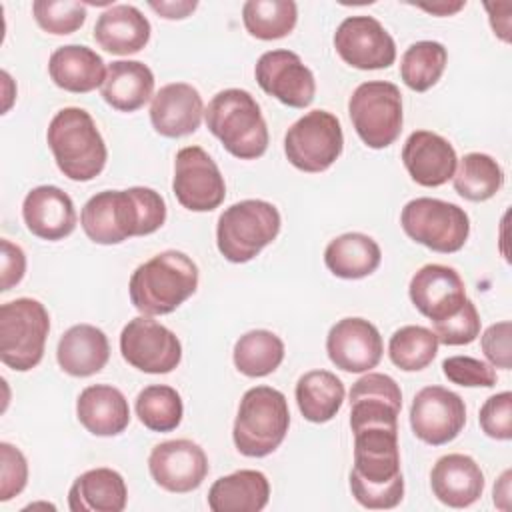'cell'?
Segmentation results:
<instances>
[{
  "label": "cell",
  "instance_id": "6da1fadb",
  "mask_svg": "<svg viewBox=\"0 0 512 512\" xmlns=\"http://www.w3.org/2000/svg\"><path fill=\"white\" fill-rule=\"evenodd\" d=\"M350 428L354 466L348 482L354 500L370 510L396 508L404 498L398 420L362 418L350 420Z\"/></svg>",
  "mask_w": 512,
  "mask_h": 512
},
{
  "label": "cell",
  "instance_id": "7a4b0ae2",
  "mask_svg": "<svg viewBox=\"0 0 512 512\" xmlns=\"http://www.w3.org/2000/svg\"><path fill=\"white\" fill-rule=\"evenodd\" d=\"M166 222L164 198L146 186L102 190L80 212L84 234L102 246L120 244L134 236H148Z\"/></svg>",
  "mask_w": 512,
  "mask_h": 512
},
{
  "label": "cell",
  "instance_id": "3957f363",
  "mask_svg": "<svg viewBox=\"0 0 512 512\" xmlns=\"http://www.w3.org/2000/svg\"><path fill=\"white\" fill-rule=\"evenodd\" d=\"M198 288V266L180 250H164L140 264L128 282L130 302L144 316H164Z\"/></svg>",
  "mask_w": 512,
  "mask_h": 512
},
{
  "label": "cell",
  "instance_id": "277c9868",
  "mask_svg": "<svg viewBox=\"0 0 512 512\" xmlns=\"http://www.w3.org/2000/svg\"><path fill=\"white\" fill-rule=\"evenodd\" d=\"M46 142L58 170L74 182H90L106 166L104 138L84 108L58 110L48 124Z\"/></svg>",
  "mask_w": 512,
  "mask_h": 512
},
{
  "label": "cell",
  "instance_id": "5b68a950",
  "mask_svg": "<svg viewBox=\"0 0 512 512\" xmlns=\"http://www.w3.org/2000/svg\"><path fill=\"white\" fill-rule=\"evenodd\" d=\"M208 130L240 160H256L268 148V126L256 98L240 88L220 90L204 108Z\"/></svg>",
  "mask_w": 512,
  "mask_h": 512
},
{
  "label": "cell",
  "instance_id": "8992f818",
  "mask_svg": "<svg viewBox=\"0 0 512 512\" xmlns=\"http://www.w3.org/2000/svg\"><path fill=\"white\" fill-rule=\"evenodd\" d=\"M288 426L286 396L272 386H254L240 400L232 440L242 456L264 458L284 442Z\"/></svg>",
  "mask_w": 512,
  "mask_h": 512
},
{
  "label": "cell",
  "instance_id": "52a82bcc",
  "mask_svg": "<svg viewBox=\"0 0 512 512\" xmlns=\"http://www.w3.org/2000/svg\"><path fill=\"white\" fill-rule=\"evenodd\" d=\"M282 218L274 204L266 200H240L228 206L216 224V246L232 264L256 258L280 232Z\"/></svg>",
  "mask_w": 512,
  "mask_h": 512
},
{
  "label": "cell",
  "instance_id": "ba28073f",
  "mask_svg": "<svg viewBox=\"0 0 512 512\" xmlns=\"http://www.w3.org/2000/svg\"><path fill=\"white\" fill-rule=\"evenodd\" d=\"M50 316L42 302L16 298L0 306V360L16 370L36 368L44 356Z\"/></svg>",
  "mask_w": 512,
  "mask_h": 512
},
{
  "label": "cell",
  "instance_id": "9c48e42d",
  "mask_svg": "<svg viewBox=\"0 0 512 512\" xmlns=\"http://www.w3.org/2000/svg\"><path fill=\"white\" fill-rule=\"evenodd\" d=\"M348 114L368 148H388L396 142L404 124L400 88L386 80L362 82L348 100Z\"/></svg>",
  "mask_w": 512,
  "mask_h": 512
},
{
  "label": "cell",
  "instance_id": "30bf717a",
  "mask_svg": "<svg viewBox=\"0 0 512 512\" xmlns=\"http://www.w3.org/2000/svg\"><path fill=\"white\" fill-rule=\"evenodd\" d=\"M406 236L434 252L452 254L464 248L470 234V218L464 208L440 198H414L400 214Z\"/></svg>",
  "mask_w": 512,
  "mask_h": 512
},
{
  "label": "cell",
  "instance_id": "8fae6325",
  "mask_svg": "<svg viewBox=\"0 0 512 512\" xmlns=\"http://www.w3.org/2000/svg\"><path fill=\"white\" fill-rule=\"evenodd\" d=\"M344 148L340 120L328 110H312L298 118L284 136L288 162L310 174L328 170Z\"/></svg>",
  "mask_w": 512,
  "mask_h": 512
},
{
  "label": "cell",
  "instance_id": "7c38bea8",
  "mask_svg": "<svg viewBox=\"0 0 512 512\" xmlns=\"http://www.w3.org/2000/svg\"><path fill=\"white\" fill-rule=\"evenodd\" d=\"M172 192L180 206L190 212H210L224 202L226 182L218 164L200 146L176 152Z\"/></svg>",
  "mask_w": 512,
  "mask_h": 512
},
{
  "label": "cell",
  "instance_id": "4fadbf2b",
  "mask_svg": "<svg viewBox=\"0 0 512 512\" xmlns=\"http://www.w3.org/2000/svg\"><path fill=\"white\" fill-rule=\"evenodd\" d=\"M120 354L140 372L168 374L182 360V344L170 328L142 314L122 328Z\"/></svg>",
  "mask_w": 512,
  "mask_h": 512
},
{
  "label": "cell",
  "instance_id": "5bb4252c",
  "mask_svg": "<svg viewBox=\"0 0 512 512\" xmlns=\"http://www.w3.org/2000/svg\"><path fill=\"white\" fill-rule=\"evenodd\" d=\"M466 424L464 400L444 386H424L410 404V428L430 446L452 442Z\"/></svg>",
  "mask_w": 512,
  "mask_h": 512
},
{
  "label": "cell",
  "instance_id": "9a60e30c",
  "mask_svg": "<svg viewBox=\"0 0 512 512\" xmlns=\"http://www.w3.org/2000/svg\"><path fill=\"white\" fill-rule=\"evenodd\" d=\"M338 56L358 70H382L394 64L396 44L374 16H348L334 32Z\"/></svg>",
  "mask_w": 512,
  "mask_h": 512
},
{
  "label": "cell",
  "instance_id": "2e32d148",
  "mask_svg": "<svg viewBox=\"0 0 512 512\" xmlns=\"http://www.w3.org/2000/svg\"><path fill=\"white\" fill-rule=\"evenodd\" d=\"M254 76L266 94L290 108H306L314 100V74L292 50L264 52L254 66Z\"/></svg>",
  "mask_w": 512,
  "mask_h": 512
},
{
  "label": "cell",
  "instance_id": "e0dca14e",
  "mask_svg": "<svg viewBox=\"0 0 512 512\" xmlns=\"http://www.w3.org/2000/svg\"><path fill=\"white\" fill-rule=\"evenodd\" d=\"M152 480L166 492L186 494L196 490L208 476V456L200 444L178 438L166 440L152 448L148 456Z\"/></svg>",
  "mask_w": 512,
  "mask_h": 512
},
{
  "label": "cell",
  "instance_id": "ac0fdd59",
  "mask_svg": "<svg viewBox=\"0 0 512 512\" xmlns=\"http://www.w3.org/2000/svg\"><path fill=\"white\" fill-rule=\"evenodd\" d=\"M330 362L344 372H370L384 354V342L378 328L358 316L338 320L326 336Z\"/></svg>",
  "mask_w": 512,
  "mask_h": 512
},
{
  "label": "cell",
  "instance_id": "d6986e66",
  "mask_svg": "<svg viewBox=\"0 0 512 512\" xmlns=\"http://www.w3.org/2000/svg\"><path fill=\"white\" fill-rule=\"evenodd\" d=\"M414 308L434 322H440L462 308L466 302V286L452 266L426 264L410 280L408 286Z\"/></svg>",
  "mask_w": 512,
  "mask_h": 512
},
{
  "label": "cell",
  "instance_id": "ffe728a7",
  "mask_svg": "<svg viewBox=\"0 0 512 512\" xmlns=\"http://www.w3.org/2000/svg\"><path fill=\"white\" fill-rule=\"evenodd\" d=\"M402 162L416 184L436 188L454 176L458 158L454 146L444 136L430 130H416L404 142Z\"/></svg>",
  "mask_w": 512,
  "mask_h": 512
},
{
  "label": "cell",
  "instance_id": "44dd1931",
  "mask_svg": "<svg viewBox=\"0 0 512 512\" xmlns=\"http://www.w3.org/2000/svg\"><path fill=\"white\" fill-rule=\"evenodd\" d=\"M204 102L200 92L186 82L162 86L150 104L152 128L166 138H182L200 128Z\"/></svg>",
  "mask_w": 512,
  "mask_h": 512
},
{
  "label": "cell",
  "instance_id": "7402d4cb",
  "mask_svg": "<svg viewBox=\"0 0 512 512\" xmlns=\"http://www.w3.org/2000/svg\"><path fill=\"white\" fill-rule=\"evenodd\" d=\"M26 228L48 242L70 236L76 228V210L72 198L58 186H36L22 202Z\"/></svg>",
  "mask_w": 512,
  "mask_h": 512
},
{
  "label": "cell",
  "instance_id": "603a6c76",
  "mask_svg": "<svg viewBox=\"0 0 512 512\" xmlns=\"http://www.w3.org/2000/svg\"><path fill=\"white\" fill-rule=\"evenodd\" d=\"M430 486L442 504L468 508L484 492V474L474 458L466 454H446L432 466Z\"/></svg>",
  "mask_w": 512,
  "mask_h": 512
},
{
  "label": "cell",
  "instance_id": "cb8c5ba5",
  "mask_svg": "<svg viewBox=\"0 0 512 512\" xmlns=\"http://www.w3.org/2000/svg\"><path fill=\"white\" fill-rule=\"evenodd\" d=\"M148 18L132 4L108 6L94 24L96 44L116 56L140 52L150 40Z\"/></svg>",
  "mask_w": 512,
  "mask_h": 512
},
{
  "label": "cell",
  "instance_id": "d4e9b609",
  "mask_svg": "<svg viewBox=\"0 0 512 512\" xmlns=\"http://www.w3.org/2000/svg\"><path fill=\"white\" fill-rule=\"evenodd\" d=\"M78 422L94 436H118L130 424L126 396L110 384L86 386L76 400Z\"/></svg>",
  "mask_w": 512,
  "mask_h": 512
},
{
  "label": "cell",
  "instance_id": "484cf974",
  "mask_svg": "<svg viewBox=\"0 0 512 512\" xmlns=\"http://www.w3.org/2000/svg\"><path fill=\"white\" fill-rule=\"evenodd\" d=\"M108 358V336L92 324H74L58 340L56 360L60 368L74 378L98 374Z\"/></svg>",
  "mask_w": 512,
  "mask_h": 512
},
{
  "label": "cell",
  "instance_id": "4316f807",
  "mask_svg": "<svg viewBox=\"0 0 512 512\" xmlns=\"http://www.w3.org/2000/svg\"><path fill=\"white\" fill-rule=\"evenodd\" d=\"M48 74L58 88L74 94H86L104 84L106 68L102 56L92 48L68 44L50 54Z\"/></svg>",
  "mask_w": 512,
  "mask_h": 512
},
{
  "label": "cell",
  "instance_id": "83f0119b",
  "mask_svg": "<svg viewBox=\"0 0 512 512\" xmlns=\"http://www.w3.org/2000/svg\"><path fill=\"white\" fill-rule=\"evenodd\" d=\"M128 502V488L120 472L92 468L80 474L68 492L72 512H122Z\"/></svg>",
  "mask_w": 512,
  "mask_h": 512
},
{
  "label": "cell",
  "instance_id": "f1b7e54d",
  "mask_svg": "<svg viewBox=\"0 0 512 512\" xmlns=\"http://www.w3.org/2000/svg\"><path fill=\"white\" fill-rule=\"evenodd\" d=\"M270 500V482L260 470H236L220 476L208 490L212 512H260Z\"/></svg>",
  "mask_w": 512,
  "mask_h": 512
},
{
  "label": "cell",
  "instance_id": "f546056e",
  "mask_svg": "<svg viewBox=\"0 0 512 512\" xmlns=\"http://www.w3.org/2000/svg\"><path fill=\"white\" fill-rule=\"evenodd\" d=\"M154 92L152 70L138 60H116L108 64L100 94L118 112L140 110Z\"/></svg>",
  "mask_w": 512,
  "mask_h": 512
},
{
  "label": "cell",
  "instance_id": "4dcf8cb0",
  "mask_svg": "<svg viewBox=\"0 0 512 512\" xmlns=\"http://www.w3.org/2000/svg\"><path fill=\"white\" fill-rule=\"evenodd\" d=\"M382 250L374 238L362 232H346L328 242L324 250L326 268L344 280H360L376 272Z\"/></svg>",
  "mask_w": 512,
  "mask_h": 512
},
{
  "label": "cell",
  "instance_id": "1f68e13d",
  "mask_svg": "<svg viewBox=\"0 0 512 512\" xmlns=\"http://www.w3.org/2000/svg\"><path fill=\"white\" fill-rule=\"evenodd\" d=\"M294 394L300 414L308 422L324 424L342 408L344 384L328 370H310L298 378Z\"/></svg>",
  "mask_w": 512,
  "mask_h": 512
},
{
  "label": "cell",
  "instance_id": "d6a6232c",
  "mask_svg": "<svg viewBox=\"0 0 512 512\" xmlns=\"http://www.w3.org/2000/svg\"><path fill=\"white\" fill-rule=\"evenodd\" d=\"M350 418L352 416H400L402 390L388 374L368 372L350 388Z\"/></svg>",
  "mask_w": 512,
  "mask_h": 512
},
{
  "label": "cell",
  "instance_id": "836d02e7",
  "mask_svg": "<svg viewBox=\"0 0 512 512\" xmlns=\"http://www.w3.org/2000/svg\"><path fill=\"white\" fill-rule=\"evenodd\" d=\"M234 366L248 378L272 374L284 360V342L270 330H250L234 344Z\"/></svg>",
  "mask_w": 512,
  "mask_h": 512
},
{
  "label": "cell",
  "instance_id": "e575fe53",
  "mask_svg": "<svg viewBox=\"0 0 512 512\" xmlns=\"http://www.w3.org/2000/svg\"><path fill=\"white\" fill-rule=\"evenodd\" d=\"M452 182L454 190L464 200L484 202L502 188L504 172L492 156L484 152H470L458 162Z\"/></svg>",
  "mask_w": 512,
  "mask_h": 512
},
{
  "label": "cell",
  "instance_id": "d590c367",
  "mask_svg": "<svg viewBox=\"0 0 512 512\" xmlns=\"http://www.w3.org/2000/svg\"><path fill=\"white\" fill-rule=\"evenodd\" d=\"M298 20V6L292 0H248L242 6V22L258 40H280L288 36Z\"/></svg>",
  "mask_w": 512,
  "mask_h": 512
},
{
  "label": "cell",
  "instance_id": "8d00e7d4",
  "mask_svg": "<svg viewBox=\"0 0 512 512\" xmlns=\"http://www.w3.org/2000/svg\"><path fill=\"white\" fill-rule=\"evenodd\" d=\"M448 52L444 44L420 40L406 48L400 60V78L414 92L430 90L444 74Z\"/></svg>",
  "mask_w": 512,
  "mask_h": 512
},
{
  "label": "cell",
  "instance_id": "74e56055",
  "mask_svg": "<svg viewBox=\"0 0 512 512\" xmlns=\"http://www.w3.org/2000/svg\"><path fill=\"white\" fill-rule=\"evenodd\" d=\"M134 408L138 420L152 432H172L184 416L180 394L166 384H152L140 390Z\"/></svg>",
  "mask_w": 512,
  "mask_h": 512
},
{
  "label": "cell",
  "instance_id": "f35d334b",
  "mask_svg": "<svg viewBox=\"0 0 512 512\" xmlns=\"http://www.w3.org/2000/svg\"><path fill=\"white\" fill-rule=\"evenodd\" d=\"M438 354L436 334L426 326H402L388 342V356L404 372L424 370Z\"/></svg>",
  "mask_w": 512,
  "mask_h": 512
},
{
  "label": "cell",
  "instance_id": "ab89813d",
  "mask_svg": "<svg viewBox=\"0 0 512 512\" xmlns=\"http://www.w3.org/2000/svg\"><path fill=\"white\" fill-rule=\"evenodd\" d=\"M36 24L54 36H66L86 22V4L72 0H36L32 4Z\"/></svg>",
  "mask_w": 512,
  "mask_h": 512
},
{
  "label": "cell",
  "instance_id": "60d3db41",
  "mask_svg": "<svg viewBox=\"0 0 512 512\" xmlns=\"http://www.w3.org/2000/svg\"><path fill=\"white\" fill-rule=\"evenodd\" d=\"M432 332L436 334L438 344H446V346H464L474 342L480 334V314L474 302L466 298V302L458 312H454L452 316L440 322H434Z\"/></svg>",
  "mask_w": 512,
  "mask_h": 512
},
{
  "label": "cell",
  "instance_id": "b9f144b4",
  "mask_svg": "<svg viewBox=\"0 0 512 512\" xmlns=\"http://www.w3.org/2000/svg\"><path fill=\"white\" fill-rule=\"evenodd\" d=\"M442 372L452 384L466 388H492L496 384L494 366L472 356H448L442 362Z\"/></svg>",
  "mask_w": 512,
  "mask_h": 512
},
{
  "label": "cell",
  "instance_id": "7bdbcfd3",
  "mask_svg": "<svg viewBox=\"0 0 512 512\" xmlns=\"http://www.w3.org/2000/svg\"><path fill=\"white\" fill-rule=\"evenodd\" d=\"M0 462V502H8L26 488L28 462L10 442H0Z\"/></svg>",
  "mask_w": 512,
  "mask_h": 512
},
{
  "label": "cell",
  "instance_id": "ee69618b",
  "mask_svg": "<svg viewBox=\"0 0 512 512\" xmlns=\"http://www.w3.org/2000/svg\"><path fill=\"white\" fill-rule=\"evenodd\" d=\"M480 428L494 440L512 438V394L508 390L490 396L478 414Z\"/></svg>",
  "mask_w": 512,
  "mask_h": 512
},
{
  "label": "cell",
  "instance_id": "f6af8a7d",
  "mask_svg": "<svg viewBox=\"0 0 512 512\" xmlns=\"http://www.w3.org/2000/svg\"><path fill=\"white\" fill-rule=\"evenodd\" d=\"M510 322L502 320L492 326H488L480 338V346L484 356L488 358L490 366L510 370L512 364V352H510Z\"/></svg>",
  "mask_w": 512,
  "mask_h": 512
},
{
  "label": "cell",
  "instance_id": "bcb514c9",
  "mask_svg": "<svg viewBox=\"0 0 512 512\" xmlns=\"http://www.w3.org/2000/svg\"><path fill=\"white\" fill-rule=\"evenodd\" d=\"M26 272V256L24 250L18 244H12L10 240H2V292L16 286Z\"/></svg>",
  "mask_w": 512,
  "mask_h": 512
},
{
  "label": "cell",
  "instance_id": "7dc6e473",
  "mask_svg": "<svg viewBox=\"0 0 512 512\" xmlns=\"http://www.w3.org/2000/svg\"><path fill=\"white\" fill-rule=\"evenodd\" d=\"M148 6L166 20H182L196 10L198 2H150Z\"/></svg>",
  "mask_w": 512,
  "mask_h": 512
},
{
  "label": "cell",
  "instance_id": "c3c4849f",
  "mask_svg": "<svg viewBox=\"0 0 512 512\" xmlns=\"http://www.w3.org/2000/svg\"><path fill=\"white\" fill-rule=\"evenodd\" d=\"M510 478H512V472L510 470H504L502 476L496 480L494 484V506L500 508V510H510V498H512V492H510Z\"/></svg>",
  "mask_w": 512,
  "mask_h": 512
},
{
  "label": "cell",
  "instance_id": "681fc988",
  "mask_svg": "<svg viewBox=\"0 0 512 512\" xmlns=\"http://www.w3.org/2000/svg\"><path fill=\"white\" fill-rule=\"evenodd\" d=\"M418 8L426 10V12H432V14H438V16H450L454 12H458L460 8H464V2H456V4H446V2H440V4H432V6H424V4H418Z\"/></svg>",
  "mask_w": 512,
  "mask_h": 512
}]
</instances>
